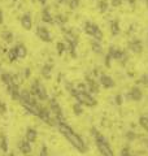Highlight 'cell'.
Listing matches in <instances>:
<instances>
[{"label": "cell", "instance_id": "cell-10", "mask_svg": "<svg viewBox=\"0 0 148 156\" xmlns=\"http://www.w3.org/2000/svg\"><path fill=\"white\" fill-rule=\"evenodd\" d=\"M21 25L25 30H30L31 26H33V21H31L30 14H25V16L21 18Z\"/></svg>", "mask_w": 148, "mask_h": 156}, {"label": "cell", "instance_id": "cell-29", "mask_svg": "<svg viewBox=\"0 0 148 156\" xmlns=\"http://www.w3.org/2000/svg\"><path fill=\"white\" fill-rule=\"evenodd\" d=\"M73 109H74V113H76V115H81V113H82V108H81V107L78 105V104L74 105Z\"/></svg>", "mask_w": 148, "mask_h": 156}, {"label": "cell", "instance_id": "cell-30", "mask_svg": "<svg viewBox=\"0 0 148 156\" xmlns=\"http://www.w3.org/2000/svg\"><path fill=\"white\" fill-rule=\"evenodd\" d=\"M140 83H143V85H148V74H144V76H142V78H140Z\"/></svg>", "mask_w": 148, "mask_h": 156}, {"label": "cell", "instance_id": "cell-24", "mask_svg": "<svg viewBox=\"0 0 148 156\" xmlns=\"http://www.w3.org/2000/svg\"><path fill=\"white\" fill-rule=\"evenodd\" d=\"M92 51H93V52H96V53H101V52H103L101 46L99 44V43L93 42V43H92Z\"/></svg>", "mask_w": 148, "mask_h": 156}, {"label": "cell", "instance_id": "cell-13", "mask_svg": "<svg viewBox=\"0 0 148 156\" xmlns=\"http://www.w3.org/2000/svg\"><path fill=\"white\" fill-rule=\"evenodd\" d=\"M64 34H65V39L69 42V43H72L73 46H77V42H78V39L77 37L74 35V34L72 31H66V30H64Z\"/></svg>", "mask_w": 148, "mask_h": 156}, {"label": "cell", "instance_id": "cell-21", "mask_svg": "<svg viewBox=\"0 0 148 156\" xmlns=\"http://www.w3.org/2000/svg\"><path fill=\"white\" fill-rule=\"evenodd\" d=\"M8 58H9V61H14L16 58H18V56H17V51H16V47L12 48V50L9 51V53H8Z\"/></svg>", "mask_w": 148, "mask_h": 156}, {"label": "cell", "instance_id": "cell-14", "mask_svg": "<svg viewBox=\"0 0 148 156\" xmlns=\"http://www.w3.org/2000/svg\"><path fill=\"white\" fill-rule=\"evenodd\" d=\"M42 20H43L44 22H47V23H53V22H55V20H53V18L51 17V14H49V11H48L47 8H44V9H43Z\"/></svg>", "mask_w": 148, "mask_h": 156}, {"label": "cell", "instance_id": "cell-18", "mask_svg": "<svg viewBox=\"0 0 148 156\" xmlns=\"http://www.w3.org/2000/svg\"><path fill=\"white\" fill-rule=\"evenodd\" d=\"M0 148L4 152H7L8 151V143H7V138L4 135H0Z\"/></svg>", "mask_w": 148, "mask_h": 156}, {"label": "cell", "instance_id": "cell-6", "mask_svg": "<svg viewBox=\"0 0 148 156\" xmlns=\"http://www.w3.org/2000/svg\"><path fill=\"white\" fill-rule=\"evenodd\" d=\"M49 109H51V111H52V113L56 116V119H57L58 122H62V121H64L62 112H61L60 105L57 104V101H56V100H51V101H49Z\"/></svg>", "mask_w": 148, "mask_h": 156}, {"label": "cell", "instance_id": "cell-12", "mask_svg": "<svg viewBox=\"0 0 148 156\" xmlns=\"http://www.w3.org/2000/svg\"><path fill=\"white\" fill-rule=\"evenodd\" d=\"M37 136H38V133H37V130H34V129H29L26 131V140L27 142H35L37 140Z\"/></svg>", "mask_w": 148, "mask_h": 156}, {"label": "cell", "instance_id": "cell-5", "mask_svg": "<svg viewBox=\"0 0 148 156\" xmlns=\"http://www.w3.org/2000/svg\"><path fill=\"white\" fill-rule=\"evenodd\" d=\"M31 95L39 98L41 100H47V90L44 89V86L39 82H34L31 86Z\"/></svg>", "mask_w": 148, "mask_h": 156}, {"label": "cell", "instance_id": "cell-35", "mask_svg": "<svg viewBox=\"0 0 148 156\" xmlns=\"http://www.w3.org/2000/svg\"><path fill=\"white\" fill-rule=\"evenodd\" d=\"M116 103H117V104H121V103H122V96H121V95H117V96H116Z\"/></svg>", "mask_w": 148, "mask_h": 156}, {"label": "cell", "instance_id": "cell-31", "mask_svg": "<svg viewBox=\"0 0 148 156\" xmlns=\"http://www.w3.org/2000/svg\"><path fill=\"white\" fill-rule=\"evenodd\" d=\"M22 77L23 78H27V77H30V69L29 68H26L23 72H22Z\"/></svg>", "mask_w": 148, "mask_h": 156}, {"label": "cell", "instance_id": "cell-15", "mask_svg": "<svg viewBox=\"0 0 148 156\" xmlns=\"http://www.w3.org/2000/svg\"><path fill=\"white\" fill-rule=\"evenodd\" d=\"M16 51H17L18 58H23V57H26V55H27V50H26V47H25L23 44H18L16 47Z\"/></svg>", "mask_w": 148, "mask_h": 156}, {"label": "cell", "instance_id": "cell-25", "mask_svg": "<svg viewBox=\"0 0 148 156\" xmlns=\"http://www.w3.org/2000/svg\"><path fill=\"white\" fill-rule=\"evenodd\" d=\"M3 37H4V41L8 42V43L13 41V35H12V33H9V31H7V33H3Z\"/></svg>", "mask_w": 148, "mask_h": 156}, {"label": "cell", "instance_id": "cell-41", "mask_svg": "<svg viewBox=\"0 0 148 156\" xmlns=\"http://www.w3.org/2000/svg\"><path fill=\"white\" fill-rule=\"evenodd\" d=\"M147 146H148V140H147Z\"/></svg>", "mask_w": 148, "mask_h": 156}, {"label": "cell", "instance_id": "cell-34", "mask_svg": "<svg viewBox=\"0 0 148 156\" xmlns=\"http://www.w3.org/2000/svg\"><path fill=\"white\" fill-rule=\"evenodd\" d=\"M41 156H47V147H46V146H43V147H42V154H41Z\"/></svg>", "mask_w": 148, "mask_h": 156}, {"label": "cell", "instance_id": "cell-37", "mask_svg": "<svg viewBox=\"0 0 148 156\" xmlns=\"http://www.w3.org/2000/svg\"><path fill=\"white\" fill-rule=\"evenodd\" d=\"M3 22V13H2V11H0V23Z\"/></svg>", "mask_w": 148, "mask_h": 156}, {"label": "cell", "instance_id": "cell-3", "mask_svg": "<svg viewBox=\"0 0 148 156\" xmlns=\"http://www.w3.org/2000/svg\"><path fill=\"white\" fill-rule=\"evenodd\" d=\"M72 95H74V98L78 100L79 104H83V105H87V107H93L96 105V100L88 94L86 91H74Z\"/></svg>", "mask_w": 148, "mask_h": 156}, {"label": "cell", "instance_id": "cell-7", "mask_svg": "<svg viewBox=\"0 0 148 156\" xmlns=\"http://www.w3.org/2000/svg\"><path fill=\"white\" fill-rule=\"evenodd\" d=\"M37 35L41 38L43 42H51L52 41V38H51V35H49L48 30L46 27H43V26H39L37 29Z\"/></svg>", "mask_w": 148, "mask_h": 156}, {"label": "cell", "instance_id": "cell-8", "mask_svg": "<svg viewBox=\"0 0 148 156\" xmlns=\"http://www.w3.org/2000/svg\"><path fill=\"white\" fill-rule=\"evenodd\" d=\"M100 83L105 87V89H112V87H115V81L112 80L109 76L107 74H101L100 76Z\"/></svg>", "mask_w": 148, "mask_h": 156}, {"label": "cell", "instance_id": "cell-28", "mask_svg": "<svg viewBox=\"0 0 148 156\" xmlns=\"http://www.w3.org/2000/svg\"><path fill=\"white\" fill-rule=\"evenodd\" d=\"M64 50H65V44H64V43H57V51L60 55L64 52Z\"/></svg>", "mask_w": 148, "mask_h": 156}, {"label": "cell", "instance_id": "cell-26", "mask_svg": "<svg viewBox=\"0 0 148 156\" xmlns=\"http://www.w3.org/2000/svg\"><path fill=\"white\" fill-rule=\"evenodd\" d=\"M99 7H100V12H105L107 7H108V3L105 2V0H101V2L99 3Z\"/></svg>", "mask_w": 148, "mask_h": 156}, {"label": "cell", "instance_id": "cell-23", "mask_svg": "<svg viewBox=\"0 0 148 156\" xmlns=\"http://www.w3.org/2000/svg\"><path fill=\"white\" fill-rule=\"evenodd\" d=\"M68 4L70 7V9H76L79 5V0H68Z\"/></svg>", "mask_w": 148, "mask_h": 156}, {"label": "cell", "instance_id": "cell-9", "mask_svg": "<svg viewBox=\"0 0 148 156\" xmlns=\"http://www.w3.org/2000/svg\"><path fill=\"white\" fill-rule=\"evenodd\" d=\"M129 48H130V51H132L134 53H140L143 50L142 42L140 41H132L129 43Z\"/></svg>", "mask_w": 148, "mask_h": 156}, {"label": "cell", "instance_id": "cell-2", "mask_svg": "<svg viewBox=\"0 0 148 156\" xmlns=\"http://www.w3.org/2000/svg\"><path fill=\"white\" fill-rule=\"evenodd\" d=\"M92 134L95 135V138H96V146H97V148L101 152L103 156H115L112 148L109 147V144H108L107 139L104 138V136H103L101 134H99L97 131H96V129H92Z\"/></svg>", "mask_w": 148, "mask_h": 156}, {"label": "cell", "instance_id": "cell-40", "mask_svg": "<svg viewBox=\"0 0 148 156\" xmlns=\"http://www.w3.org/2000/svg\"><path fill=\"white\" fill-rule=\"evenodd\" d=\"M146 3H147V7H148V0H146Z\"/></svg>", "mask_w": 148, "mask_h": 156}, {"label": "cell", "instance_id": "cell-1", "mask_svg": "<svg viewBox=\"0 0 148 156\" xmlns=\"http://www.w3.org/2000/svg\"><path fill=\"white\" fill-rule=\"evenodd\" d=\"M57 126H58V131L65 136L69 142H70V144L73 146L74 148H77L79 152H86L87 147H86L85 142H83V139L78 134L74 133L70 126H68L66 124H64V122H57Z\"/></svg>", "mask_w": 148, "mask_h": 156}, {"label": "cell", "instance_id": "cell-11", "mask_svg": "<svg viewBox=\"0 0 148 156\" xmlns=\"http://www.w3.org/2000/svg\"><path fill=\"white\" fill-rule=\"evenodd\" d=\"M127 96H129L131 100L138 101V100H140V99H142V91L138 89V87H134V89H131V90H130V92L127 94Z\"/></svg>", "mask_w": 148, "mask_h": 156}, {"label": "cell", "instance_id": "cell-38", "mask_svg": "<svg viewBox=\"0 0 148 156\" xmlns=\"http://www.w3.org/2000/svg\"><path fill=\"white\" fill-rule=\"evenodd\" d=\"M58 3H61V4H64V3H68V0H58Z\"/></svg>", "mask_w": 148, "mask_h": 156}, {"label": "cell", "instance_id": "cell-36", "mask_svg": "<svg viewBox=\"0 0 148 156\" xmlns=\"http://www.w3.org/2000/svg\"><path fill=\"white\" fill-rule=\"evenodd\" d=\"M127 138H129V139H134L135 138V134H132V133H127Z\"/></svg>", "mask_w": 148, "mask_h": 156}, {"label": "cell", "instance_id": "cell-20", "mask_svg": "<svg viewBox=\"0 0 148 156\" xmlns=\"http://www.w3.org/2000/svg\"><path fill=\"white\" fill-rule=\"evenodd\" d=\"M111 31L113 35H117L120 33V27H118V22L117 21H112L111 22Z\"/></svg>", "mask_w": 148, "mask_h": 156}, {"label": "cell", "instance_id": "cell-32", "mask_svg": "<svg viewBox=\"0 0 148 156\" xmlns=\"http://www.w3.org/2000/svg\"><path fill=\"white\" fill-rule=\"evenodd\" d=\"M121 156H134V155H131L129 151H127V148H123L122 152H121Z\"/></svg>", "mask_w": 148, "mask_h": 156}, {"label": "cell", "instance_id": "cell-4", "mask_svg": "<svg viewBox=\"0 0 148 156\" xmlns=\"http://www.w3.org/2000/svg\"><path fill=\"white\" fill-rule=\"evenodd\" d=\"M85 33L86 34H88V35H91V37H93L95 39H97V41H101L103 39V33H101V30L99 29L96 25H93V23H91V22H86L85 23Z\"/></svg>", "mask_w": 148, "mask_h": 156}, {"label": "cell", "instance_id": "cell-39", "mask_svg": "<svg viewBox=\"0 0 148 156\" xmlns=\"http://www.w3.org/2000/svg\"><path fill=\"white\" fill-rule=\"evenodd\" d=\"M39 2H41V4H43V5H44V4H46V2H47V0H39Z\"/></svg>", "mask_w": 148, "mask_h": 156}, {"label": "cell", "instance_id": "cell-16", "mask_svg": "<svg viewBox=\"0 0 148 156\" xmlns=\"http://www.w3.org/2000/svg\"><path fill=\"white\" fill-rule=\"evenodd\" d=\"M19 150H21V152L23 154H29L31 152V146H30V142H26V140H23V142L19 143Z\"/></svg>", "mask_w": 148, "mask_h": 156}, {"label": "cell", "instance_id": "cell-19", "mask_svg": "<svg viewBox=\"0 0 148 156\" xmlns=\"http://www.w3.org/2000/svg\"><path fill=\"white\" fill-rule=\"evenodd\" d=\"M51 70H52V66L51 65H44L43 69H42V74L44 78H49L51 77Z\"/></svg>", "mask_w": 148, "mask_h": 156}, {"label": "cell", "instance_id": "cell-17", "mask_svg": "<svg viewBox=\"0 0 148 156\" xmlns=\"http://www.w3.org/2000/svg\"><path fill=\"white\" fill-rule=\"evenodd\" d=\"M87 85H88V90H90V91H92V92H99V87H97V85H96L95 81H92V80H90V78H88V80H87Z\"/></svg>", "mask_w": 148, "mask_h": 156}, {"label": "cell", "instance_id": "cell-27", "mask_svg": "<svg viewBox=\"0 0 148 156\" xmlns=\"http://www.w3.org/2000/svg\"><path fill=\"white\" fill-rule=\"evenodd\" d=\"M66 21H68V18L65 16H61V14L56 17V22H58V23H65Z\"/></svg>", "mask_w": 148, "mask_h": 156}, {"label": "cell", "instance_id": "cell-33", "mask_svg": "<svg viewBox=\"0 0 148 156\" xmlns=\"http://www.w3.org/2000/svg\"><path fill=\"white\" fill-rule=\"evenodd\" d=\"M5 111H7V107L4 105V104L2 103V101H0V113H4Z\"/></svg>", "mask_w": 148, "mask_h": 156}, {"label": "cell", "instance_id": "cell-22", "mask_svg": "<svg viewBox=\"0 0 148 156\" xmlns=\"http://www.w3.org/2000/svg\"><path fill=\"white\" fill-rule=\"evenodd\" d=\"M139 124L148 131V117H140V119H139Z\"/></svg>", "mask_w": 148, "mask_h": 156}]
</instances>
